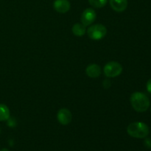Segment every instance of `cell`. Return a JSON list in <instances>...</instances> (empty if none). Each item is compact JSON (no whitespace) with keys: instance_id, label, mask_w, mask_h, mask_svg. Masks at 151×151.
<instances>
[{"instance_id":"obj_8","label":"cell","mask_w":151,"mask_h":151,"mask_svg":"<svg viewBox=\"0 0 151 151\" xmlns=\"http://www.w3.org/2000/svg\"><path fill=\"white\" fill-rule=\"evenodd\" d=\"M109 3L111 8L118 13L125 11L128 7V0H109Z\"/></svg>"},{"instance_id":"obj_6","label":"cell","mask_w":151,"mask_h":151,"mask_svg":"<svg viewBox=\"0 0 151 151\" xmlns=\"http://www.w3.org/2000/svg\"><path fill=\"white\" fill-rule=\"evenodd\" d=\"M58 121L63 125H67L72 122V115L70 111L67 109H61L57 114Z\"/></svg>"},{"instance_id":"obj_10","label":"cell","mask_w":151,"mask_h":151,"mask_svg":"<svg viewBox=\"0 0 151 151\" xmlns=\"http://www.w3.org/2000/svg\"><path fill=\"white\" fill-rule=\"evenodd\" d=\"M72 30L74 35L78 37H81L85 35L86 32V27L82 23H77L73 25Z\"/></svg>"},{"instance_id":"obj_2","label":"cell","mask_w":151,"mask_h":151,"mask_svg":"<svg viewBox=\"0 0 151 151\" xmlns=\"http://www.w3.org/2000/svg\"><path fill=\"white\" fill-rule=\"evenodd\" d=\"M127 132L128 135L134 138L143 139L149 134V128L144 122H135L128 125Z\"/></svg>"},{"instance_id":"obj_4","label":"cell","mask_w":151,"mask_h":151,"mask_svg":"<svg viewBox=\"0 0 151 151\" xmlns=\"http://www.w3.org/2000/svg\"><path fill=\"white\" fill-rule=\"evenodd\" d=\"M122 66L119 63L116 61H110L105 65L103 72L107 78H116L122 72Z\"/></svg>"},{"instance_id":"obj_5","label":"cell","mask_w":151,"mask_h":151,"mask_svg":"<svg viewBox=\"0 0 151 151\" xmlns=\"http://www.w3.org/2000/svg\"><path fill=\"white\" fill-rule=\"evenodd\" d=\"M96 17H97V14L94 9L87 8L83 12L82 15H81V23L85 25L86 27L90 26L95 21Z\"/></svg>"},{"instance_id":"obj_15","label":"cell","mask_w":151,"mask_h":151,"mask_svg":"<svg viewBox=\"0 0 151 151\" xmlns=\"http://www.w3.org/2000/svg\"><path fill=\"white\" fill-rule=\"evenodd\" d=\"M1 151H10L8 150V149H7V148H4V149H2V150H1Z\"/></svg>"},{"instance_id":"obj_3","label":"cell","mask_w":151,"mask_h":151,"mask_svg":"<svg viewBox=\"0 0 151 151\" xmlns=\"http://www.w3.org/2000/svg\"><path fill=\"white\" fill-rule=\"evenodd\" d=\"M86 31L88 37L94 41L103 39L107 34L106 27L104 25L100 24L91 25Z\"/></svg>"},{"instance_id":"obj_13","label":"cell","mask_w":151,"mask_h":151,"mask_svg":"<svg viewBox=\"0 0 151 151\" xmlns=\"http://www.w3.org/2000/svg\"><path fill=\"white\" fill-rule=\"evenodd\" d=\"M145 145L147 148H151V139L147 138L145 140Z\"/></svg>"},{"instance_id":"obj_14","label":"cell","mask_w":151,"mask_h":151,"mask_svg":"<svg viewBox=\"0 0 151 151\" xmlns=\"http://www.w3.org/2000/svg\"><path fill=\"white\" fill-rule=\"evenodd\" d=\"M146 87H147V90L149 93L151 94V78L147 81V85H146Z\"/></svg>"},{"instance_id":"obj_1","label":"cell","mask_w":151,"mask_h":151,"mask_svg":"<svg viewBox=\"0 0 151 151\" xmlns=\"http://www.w3.org/2000/svg\"><path fill=\"white\" fill-rule=\"evenodd\" d=\"M131 104L137 112H145L150 106V100L144 93L137 91L131 94Z\"/></svg>"},{"instance_id":"obj_17","label":"cell","mask_w":151,"mask_h":151,"mask_svg":"<svg viewBox=\"0 0 151 151\" xmlns=\"http://www.w3.org/2000/svg\"><path fill=\"white\" fill-rule=\"evenodd\" d=\"M150 111H151V108H150Z\"/></svg>"},{"instance_id":"obj_7","label":"cell","mask_w":151,"mask_h":151,"mask_svg":"<svg viewBox=\"0 0 151 151\" xmlns=\"http://www.w3.org/2000/svg\"><path fill=\"white\" fill-rule=\"evenodd\" d=\"M54 9L60 13H66L70 10L71 4L69 0H55L53 3Z\"/></svg>"},{"instance_id":"obj_11","label":"cell","mask_w":151,"mask_h":151,"mask_svg":"<svg viewBox=\"0 0 151 151\" xmlns=\"http://www.w3.org/2000/svg\"><path fill=\"white\" fill-rule=\"evenodd\" d=\"M10 116V113L8 107L6 105L0 103V122L8 120Z\"/></svg>"},{"instance_id":"obj_12","label":"cell","mask_w":151,"mask_h":151,"mask_svg":"<svg viewBox=\"0 0 151 151\" xmlns=\"http://www.w3.org/2000/svg\"><path fill=\"white\" fill-rule=\"evenodd\" d=\"M108 0H88L89 4L95 8H102L107 4Z\"/></svg>"},{"instance_id":"obj_16","label":"cell","mask_w":151,"mask_h":151,"mask_svg":"<svg viewBox=\"0 0 151 151\" xmlns=\"http://www.w3.org/2000/svg\"><path fill=\"white\" fill-rule=\"evenodd\" d=\"M0 133H1V130H0Z\"/></svg>"},{"instance_id":"obj_9","label":"cell","mask_w":151,"mask_h":151,"mask_svg":"<svg viewBox=\"0 0 151 151\" xmlns=\"http://www.w3.org/2000/svg\"><path fill=\"white\" fill-rule=\"evenodd\" d=\"M86 73L89 78H97L101 75V68L96 63H91L86 67Z\"/></svg>"}]
</instances>
